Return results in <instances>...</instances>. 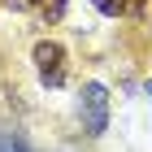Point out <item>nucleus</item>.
<instances>
[{"label":"nucleus","mask_w":152,"mask_h":152,"mask_svg":"<svg viewBox=\"0 0 152 152\" xmlns=\"http://www.w3.org/2000/svg\"><path fill=\"white\" fill-rule=\"evenodd\" d=\"M31 65H35V78L44 83V87H65L70 83V52H65V44H57V39H39L35 48H31Z\"/></svg>","instance_id":"f257e3e1"},{"label":"nucleus","mask_w":152,"mask_h":152,"mask_svg":"<svg viewBox=\"0 0 152 152\" xmlns=\"http://www.w3.org/2000/svg\"><path fill=\"white\" fill-rule=\"evenodd\" d=\"M78 126L83 135H91V139H100L109 130V87L104 83H83L78 87Z\"/></svg>","instance_id":"f03ea898"},{"label":"nucleus","mask_w":152,"mask_h":152,"mask_svg":"<svg viewBox=\"0 0 152 152\" xmlns=\"http://www.w3.org/2000/svg\"><path fill=\"white\" fill-rule=\"evenodd\" d=\"M65 4H70V0H31V9H35L39 18H44V22H48V26L65 18Z\"/></svg>","instance_id":"7ed1b4c3"},{"label":"nucleus","mask_w":152,"mask_h":152,"mask_svg":"<svg viewBox=\"0 0 152 152\" xmlns=\"http://www.w3.org/2000/svg\"><path fill=\"white\" fill-rule=\"evenodd\" d=\"M0 152H31V143L22 135H13V130H0Z\"/></svg>","instance_id":"20e7f679"},{"label":"nucleus","mask_w":152,"mask_h":152,"mask_svg":"<svg viewBox=\"0 0 152 152\" xmlns=\"http://www.w3.org/2000/svg\"><path fill=\"white\" fill-rule=\"evenodd\" d=\"M91 4L104 13V18H122V13H126V0H91Z\"/></svg>","instance_id":"39448f33"},{"label":"nucleus","mask_w":152,"mask_h":152,"mask_svg":"<svg viewBox=\"0 0 152 152\" xmlns=\"http://www.w3.org/2000/svg\"><path fill=\"white\" fill-rule=\"evenodd\" d=\"M4 9H13V13H22V9H31V0H0Z\"/></svg>","instance_id":"423d86ee"},{"label":"nucleus","mask_w":152,"mask_h":152,"mask_svg":"<svg viewBox=\"0 0 152 152\" xmlns=\"http://www.w3.org/2000/svg\"><path fill=\"white\" fill-rule=\"evenodd\" d=\"M148 100H152V83H148Z\"/></svg>","instance_id":"0eeeda50"}]
</instances>
